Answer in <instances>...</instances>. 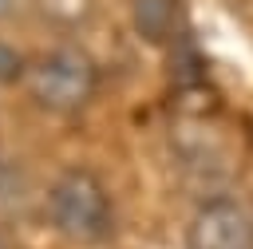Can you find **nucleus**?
Returning <instances> with one entry per match:
<instances>
[{
	"mask_svg": "<svg viewBox=\"0 0 253 249\" xmlns=\"http://www.w3.org/2000/svg\"><path fill=\"white\" fill-rule=\"evenodd\" d=\"M12 4H16V0H0V20H4L8 12H12Z\"/></svg>",
	"mask_w": 253,
	"mask_h": 249,
	"instance_id": "nucleus-6",
	"label": "nucleus"
},
{
	"mask_svg": "<svg viewBox=\"0 0 253 249\" xmlns=\"http://www.w3.org/2000/svg\"><path fill=\"white\" fill-rule=\"evenodd\" d=\"M130 16H134V32H138L146 43H170V40H178L182 28H186V8H182V0H134Z\"/></svg>",
	"mask_w": 253,
	"mask_h": 249,
	"instance_id": "nucleus-4",
	"label": "nucleus"
},
{
	"mask_svg": "<svg viewBox=\"0 0 253 249\" xmlns=\"http://www.w3.org/2000/svg\"><path fill=\"white\" fill-rule=\"evenodd\" d=\"M24 67H28V59H24L12 43L0 40V83H16V79H24Z\"/></svg>",
	"mask_w": 253,
	"mask_h": 249,
	"instance_id": "nucleus-5",
	"label": "nucleus"
},
{
	"mask_svg": "<svg viewBox=\"0 0 253 249\" xmlns=\"http://www.w3.org/2000/svg\"><path fill=\"white\" fill-rule=\"evenodd\" d=\"M99 71L79 43H51L24 67V91L51 115H75L95 95Z\"/></svg>",
	"mask_w": 253,
	"mask_h": 249,
	"instance_id": "nucleus-2",
	"label": "nucleus"
},
{
	"mask_svg": "<svg viewBox=\"0 0 253 249\" xmlns=\"http://www.w3.org/2000/svg\"><path fill=\"white\" fill-rule=\"evenodd\" d=\"M43 213L59 237L79 245H99L115 229V202L103 178L87 166H67L51 178L43 194Z\"/></svg>",
	"mask_w": 253,
	"mask_h": 249,
	"instance_id": "nucleus-1",
	"label": "nucleus"
},
{
	"mask_svg": "<svg viewBox=\"0 0 253 249\" xmlns=\"http://www.w3.org/2000/svg\"><path fill=\"white\" fill-rule=\"evenodd\" d=\"M186 249H253V217L237 198H206L190 225Z\"/></svg>",
	"mask_w": 253,
	"mask_h": 249,
	"instance_id": "nucleus-3",
	"label": "nucleus"
}]
</instances>
